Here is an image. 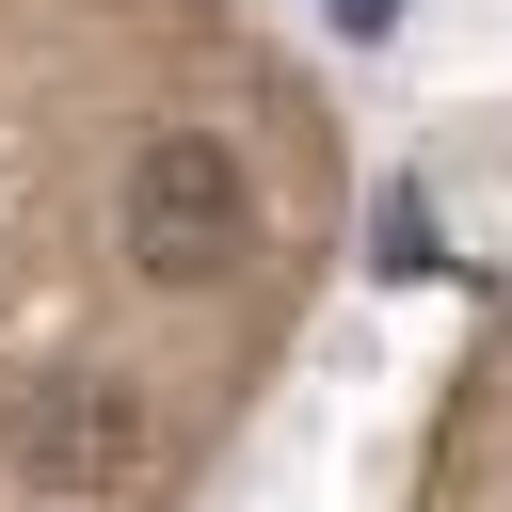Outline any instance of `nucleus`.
<instances>
[{
  "mask_svg": "<svg viewBox=\"0 0 512 512\" xmlns=\"http://www.w3.org/2000/svg\"><path fill=\"white\" fill-rule=\"evenodd\" d=\"M256 256V192H240V160L208 144V128H144V160H128V272H160V288H224Z\"/></svg>",
  "mask_w": 512,
  "mask_h": 512,
  "instance_id": "f257e3e1",
  "label": "nucleus"
},
{
  "mask_svg": "<svg viewBox=\"0 0 512 512\" xmlns=\"http://www.w3.org/2000/svg\"><path fill=\"white\" fill-rule=\"evenodd\" d=\"M432 256H448L432 192H416V176H384V192H368V272H432Z\"/></svg>",
  "mask_w": 512,
  "mask_h": 512,
  "instance_id": "7ed1b4c3",
  "label": "nucleus"
},
{
  "mask_svg": "<svg viewBox=\"0 0 512 512\" xmlns=\"http://www.w3.org/2000/svg\"><path fill=\"white\" fill-rule=\"evenodd\" d=\"M0 448H16V480H32L48 512H80V496H128V464H144V400L80 368V384H32Z\"/></svg>",
  "mask_w": 512,
  "mask_h": 512,
  "instance_id": "f03ea898",
  "label": "nucleus"
},
{
  "mask_svg": "<svg viewBox=\"0 0 512 512\" xmlns=\"http://www.w3.org/2000/svg\"><path fill=\"white\" fill-rule=\"evenodd\" d=\"M320 16H336L352 48H384V32H400V0H320Z\"/></svg>",
  "mask_w": 512,
  "mask_h": 512,
  "instance_id": "20e7f679",
  "label": "nucleus"
}]
</instances>
